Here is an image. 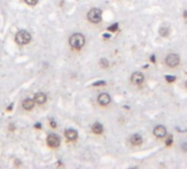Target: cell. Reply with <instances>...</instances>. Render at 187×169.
Returning a JSON list of instances; mask_svg holds the SVG:
<instances>
[{
    "instance_id": "6da1fadb",
    "label": "cell",
    "mask_w": 187,
    "mask_h": 169,
    "mask_svg": "<svg viewBox=\"0 0 187 169\" xmlns=\"http://www.w3.org/2000/svg\"><path fill=\"white\" fill-rule=\"evenodd\" d=\"M69 43H70V45L72 46L73 48H77V50H79L81 48L82 46L84 45V43H85V38L82 34L80 33H76V34H72L69 38Z\"/></svg>"
},
{
    "instance_id": "7a4b0ae2",
    "label": "cell",
    "mask_w": 187,
    "mask_h": 169,
    "mask_svg": "<svg viewBox=\"0 0 187 169\" xmlns=\"http://www.w3.org/2000/svg\"><path fill=\"white\" fill-rule=\"evenodd\" d=\"M15 41L20 45H25L27 43H30L31 41V34L25 30L19 31L16 35H15Z\"/></svg>"
},
{
    "instance_id": "3957f363",
    "label": "cell",
    "mask_w": 187,
    "mask_h": 169,
    "mask_svg": "<svg viewBox=\"0 0 187 169\" xmlns=\"http://www.w3.org/2000/svg\"><path fill=\"white\" fill-rule=\"evenodd\" d=\"M88 19L92 23H99L102 20V11L100 9H91L88 13Z\"/></svg>"
},
{
    "instance_id": "277c9868",
    "label": "cell",
    "mask_w": 187,
    "mask_h": 169,
    "mask_svg": "<svg viewBox=\"0 0 187 169\" xmlns=\"http://www.w3.org/2000/svg\"><path fill=\"white\" fill-rule=\"evenodd\" d=\"M47 144L49 147H53V148H56L60 145V138L58 137L56 134H49L47 136Z\"/></svg>"
},
{
    "instance_id": "5b68a950",
    "label": "cell",
    "mask_w": 187,
    "mask_h": 169,
    "mask_svg": "<svg viewBox=\"0 0 187 169\" xmlns=\"http://www.w3.org/2000/svg\"><path fill=\"white\" fill-rule=\"evenodd\" d=\"M165 61H166L168 66H170V67H175V66L180 64V57H178L177 54H170V55H168Z\"/></svg>"
},
{
    "instance_id": "8992f818",
    "label": "cell",
    "mask_w": 187,
    "mask_h": 169,
    "mask_svg": "<svg viewBox=\"0 0 187 169\" xmlns=\"http://www.w3.org/2000/svg\"><path fill=\"white\" fill-rule=\"evenodd\" d=\"M153 133L154 135L157 136V137H164L165 135H166V130H165L164 126H162V125H158V126L154 127V130H153Z\"/></svg>"
},
{
    "instance_id": "52a82bcc",
    "label": "cell",
    "mask_w": 187,
    "mask_h": 169,
    "mask_svg": "<svg viewBox=\"0 0 187 169\" xmlns=\"http://www.w3.org/2000/svg\"><path fill=\"white\" fill-rule=\"evenodd\" d=\"M97 101L101 105H107V104L111 102V97L108 96L107 93H101L97 98Z\"/></svg>"
},
{
    "instance_id": "ba28073f",
    "label": "cell",
    "mask_w": 187,
    "mask_h": 169,
    "mask_svg": "<svg viewBox=\"0 0 187 169\" xmlns=\"http://www.w3.org/2000/svg\"><path fill=\"white\" fill-rule=\"evenodd\" d=\"M145 80V77L141 73H135L133 76H131V81L136 84H141Z\"/></svg>"
},
{
    "instance_id": "9c48e42d",
    "label": "cell",
    "mask_w": 187,
    "mask_h": 169,
    "mask_svg": "<svg viewBox=\"0 0 187 169\" xmlns=\"http://www.w3.org/2000/svg\"><path fill=\"white\" fill-rule=\"evenodd\" d=\"M65 136L68 141H75L78 137V133H77V131L72 130V129H69V130L65 131Z\"/></svg>"
},
{
    "instance_id": "30bf717a",
    "label": "cell",
    "mask_w": 187,
    "mask_h": 169,
    "mask_svg": "<svg viewBox=\"0 0 187 169\" xmlns=\"http://www.w3.org/2000/svg\"><path fill=\"white\" fill-rule=\"evenodd\" d=\"M46 100H47V97H46V95L45 93H43V92H37V93L34 96V101L38 104L45 103Z\"/></svg>"
},
{
    "instance_id": "8fae6325",
    "label": "cell",
    "mask_w": 187,
    "mask_h": 169,
    "mask_svg": "<svg viewBox=\"0 0 187 169\" xmlns=\"http://www.w3.org/2000/svg\"><path fill=\"white\" fill-rule=\"evenodd\" d=\"M34 102H35V101L33 99H30V98H27V99H25L22 102V105H23V108H24L25 110H31L32 108L34 107Z\"/></svg>"
},
{
    "instance_id": "7c38bea8",
    "label": "cell",
    "mask_w": 187,
    "mask_h": 169,
    "mask_svg": "<svg viewBox=\"0 0 187 169\" xmlns=\"http://www.w3.org/2000/svg\"><path fill=\"white\" fill-rule=\"evenodd\" d=\"M130 143L133 144V145L135 146H138V145H140L142 143V138L141 136L139 134H135L131 136V138H130Z\"/></svg>"
},
{
    "instance_id": "4fadbf2b",
    "label": "cell",
    "mask_w": 187,
    "mask_h": 169,
    "mask_svg": "<svg viewBox=\"0 0 187 169\" xmlns=\"http://www.w3.org/2000/svg\"><path fill=\"white\" fill-rule=\"evenodd\" d=\"M92 131H93L95 134H102V132H103V125L100 124V123H94L93 126H92Z\"/></svg>"
},
{
    "instance_id": "5bb4252c",
    "label": "cell",
    "mask_w": 187,
    "mask_h": 169,
    "mask_svg": "<svg viewBox=\"0 0 187 169\" xmlns=\"http://www.w3.org/2000/svg\"><path fill=\"white\" fill-rule=\"evenodd\" d=\"M168 33H170V29L168 27H161L160 30V34L162 35V36H164V38H166L168 35Z\"/></svg>"
},
{
    "instance_id": "9a60e30c",
    "label": "cell",
    "mask_w": 187,
    "mask_h": 169,
    "mask_svg": "<svg viewBox=\"0 0 187 169\" xmlns=\"http://www.w3.org/2000/svg\"><path fill=\"white\" fill-rule=\"evenodd\" d=\"M29 6H35L38 2V0H24Z\"/></svg>"
},
{
    "instance_id": "2e32d148",
    "label": "cell",
    "mask_w": 187,
    "mask_h": 169,
    "mask_svg": "<svg viewBox=\"0 0 187 169\" xmlns=\"http://www.w3.org/2000/svg\"><path fill=\"white\" fill-rule=\"evenodd\" d=\"M100 63H101V65L103 66V67H107V66H108V61H107V59H105V58L101 59V61H100Z\"/></svg>"
},
{
    "instance_id": "e0dca14e",
    "label": "cell",
    "mask_w": 187,
    "mask_h": 169,
    "mask_svg": "<svg viewBox=\"0 0 187 169\" xmlns=\"http://www.w3.org/2000/svg\"><path fill=\"white\" fill-rule=\"evenodd\" d=\"M165 79L168 81V82H173V81L176 79L175 76H165Z\"/></svg>"
},
{
    "instance_id": "ac0fdd59",
    "label": "cell",
    "mask_w": 187,
    "mask_h": 169,
    "mask_svg": "<svg viewBox=\"0 0 187 169\" xmlns=\"http://www.w3.org/2000/svg\"><path fill=\"white\" fill-rule=\"evenodd\" d=\"M118 27V24L117 23H115V24H113V25H111V27H108V30L110 31H115L116 29Z\"/></svg>"
},
{
    "instance_id": "d6986e66",
    "label": "cell",
    "mask_w": 187,
    "mask_h": 169,
    "mask_svg": "<svg viewBox=\"0 0 187 169\" xmlns=\"http://www.w3.org/2000/svg\"><path fill=\"white\" fill-rule=\"evenodd\" d=\"M171 144H172V137H170V138H168V142H166V145H171Z\"/></svg>"
},
{
    "instance_id": "ffe728a7",
    "label": "cell",
    "mask_w": 187,
    "mask_h": 169,
    "mask_svg": "<svg viewBox=\"0 0 187 169\" xmlns=\"http://www.w3.org/2000/svg\"><path fill=\"white\" fill-rule=\"evenodd\" d=\"M99 84H105V81H100V82H95L94 86H99Z\"/></svg>"
},
{
    "instance_id": "44dd1931",
    "label": "cell",
    "mask_w": 187,
    "mask_h": 169,
    "mask_svg": "<svg viewBox=\"0 0 187 169\" xmlns=\"http://www.w3.org/2000/svg\"><path fill=\"white\" fill-rule=\"evenodd\" d=\"M183 150H187V143H184V144H183Z\"/></svg>"
},
{
    "instance_id": "7402d4cb",
    "label": "cell",
    "mask_w": 187,
    "mask_h": 169,
    "mask_svg": "<svg viewBox=\"0 0 187 169\" xmlns=\"http://www.w3.org/2000/svg\"><path fill=\"white\" fill-rule=\"evenodd\" d=\"M50 125H52L53 127H56V123H55V122L53 121V122H50Z\"/></svg>"
},
{
    "instance_id": "603a6c76",
    "label": "cell",
    "mask_w": 187,
    "mask_h": 169,
    "mask_svg": "<svg viewBox=\"0 0 187 169\" xmlns=\"http://www.w3.org/2000/svg\"><path fill=\"white\" fill-rule=\"evenodd\" d=\"M35 127H36V129H41V124H39V123H37V124L35 125Z\"/></svg>"
},
{
    "instance_id": "cb8c5ba5",
    "label": "cell",
    "mask_w": 187,
    "mask_h": 169,
    "mask_svg": "<svg viewBox=\"0 0 187 169\" xmlns=\"http://www.w3.org/2000/svg\"><path fill=\"white\" fill-rule=\"evenodd\" d=\"M185 86H186V88H187V81H186V84H185Z\"/></svg>"
}]
</instances>
